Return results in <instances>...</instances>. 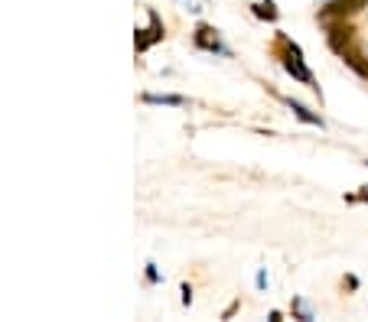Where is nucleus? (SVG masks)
Here are the masks:
<instances>
[{
	"mask_svg": "<svg viewBox=\"0 0 368 322\" xmlns=\"http://www.w3.org/2000/svg\"><path fill=\"white\" fill-rule=\"evenodd\" d=\"M283 69L294 75L296 82L313 85V75H310V69L303 65V52H300V46H294V43H287V52H283Z\"/></svg>",
	"mask_w": 368,
	"mask_h": 322,
	"instance_id": "nucleus-1",
	"label": "nucleus"
},
{
	"mask_svg": "<svg viewBox=\"0 0 368 322\" xmlns=\"http://www.w3.org/2000/svg\"><path fill=\"white\" fill-rule=\"evenodd\" d=\"M196 43L202 46V49H212V52H219V36H215V30L212 26H199L196 30Z\"/></svg>",
	"mask_w": 368,
	"mask_h": 322,
	"instance_id": "nucleus-2",
	"label": "nucleus"
},
{
	"mask_svg": "<svg viewBox=\"0 0 368 322\" xmlns=\"http://www.w3.org/2000/svg\"><path fill=\"white\" fill-rule=\"evenodd\" d=\"M365 7V0H332V7L326 13H339V16H345V13H358Z\"/></svg>",
	"mask_w": 368,
	"mask_h": 322,
	"instance_id": "nucleus-3",
	"label": "nucleus"
},
{
	"mask_svg": "<svg viewBox=\"0 0 368 322\" xmlns=\"http://www.w3.org/2000/svg\"><path fill=\"white\" fill-rule=\"evenodd\" d=\"M287 108H290V111H294L296 117H300V121H307V124H316V127H323V121H319V117H316V114H313V111H307V108H303L300 101L287 98Z\"/></svg>",
	"mask_w": 368,
	"mask_h": 322,
	"instance_id": "nucleus-4",
	"label": "nucleus"
},
{
	"mask_svg": "<svg viewBox=\"0 0 368 322\" xmlns=\"http://www.w3.org/2000/svg\"><path fill=\"white\" fill-rule=\"evenodd\" d=\"M255 13H258V16H268V20H274V16H277V10H274V3H258V7H255Z\"/></svg>",
	"mask_w": 368,
	"mask_h": 322,
	"instance_id": "nucleus-5",
	"label": "nucleus"
},
{
	"mask_svg": "<svg viewBox=\"0 0 368 322\" xmlns=\"http://www.w3.org/2000/svg\"><path fill=\"white\" fill-rule=\"evenodd\" d=\"M352 69H356L358 75H365V78H368V62H365V59H358V62L352 65Z\"/></svg>",
	"mask_w": 368,
	"mask_h": 322,
	"instance_id": "nucleus-6",
	"label": "nucleus"
},
{
	"mask_svg": "<svg viewBox=\"0 0 368 322\" xmlns=\"http://www.w3.org/2000/svg\"><path fill=\"white\" fill-rule=\"evenodd\" d=\"M358 198H362V202H368V186L362 189V192H358Z\"/></svg>",
	"mask_w": 368,
	"mask_h": 322,
	"instance_id": "nucleus-7",
	"label": "nucleus"
}]
</instances>
